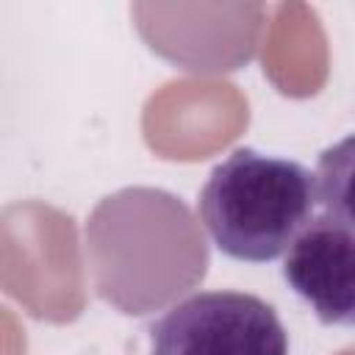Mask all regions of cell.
<instances>
[{
    "mask_svg": "<svg viewBox=\"0 0 355 355\" xmlns=\"http://www.w3.org/2000/svg\"><path fill=\"white\" fill-rule=\"evenodd\" d=\"M313 175L322 214L355 227V133L324 147Z\"/></svg>",
    "mask_w": 355,
    "mask_h": 355,
    "instance_id": "277c9868",
    "label": "cell"
},
{
    "mask_svg": "<svg viewBox=\"0 0 355 355\" xmlns=\"http://www.w3.org/2000/svg\"><path fill=\"white\" fill-rule=\"evenodd\" d=\"M316 175L308 166L236 147L211 169L197 214L222 255L269 263L288 252L316 216Z\"/></svg>",
    "mask_w": 355,
    "mask_h": 355,
    "instance_id": "6da1fadb",
    "label": "cell"
},
{
    "mask_svg": "<svg viewBox=\"0 0 355 355\" xmlns=\"http://www.w3.org/2000/svg\"><path fill=\"white\" fill-rule=\"evenodd\" d=\"M283 280L322 324L355 327V227L316 214L283 255Z\"/></svg>",
    "mask_w": 355,
    "mask_h": 355,
    "instance_id": "3957f363",
    "label": "cell"
},
{
    "mask_svg": "<svg viewBox=\"0 0 355 355\" xmlns=\"http://www.w3.org/2000/svg\"><path fill=\"white\" fill-rule=\"evenodd\" d=\"M150 355H288L277 311L247 291H197L147 327Z\"/></svg>",
    "mask_w": 355,
    "mask_h": 355,
    "instance_id": "7a4b0ae2",
    "label": "cell"
}]
</instances>
